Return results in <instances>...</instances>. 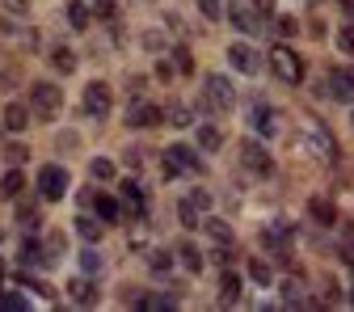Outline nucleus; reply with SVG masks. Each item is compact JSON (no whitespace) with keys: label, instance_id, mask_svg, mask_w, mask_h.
Returning <instances> with one entry per match:
<instances>
[{"label":"nucleus","instance_id":"1","mask_svg":"<svg viewBox=\"0 0 354 312\" xmlns=\"http://www.w3.org/2000/svg\"><path fill=\"white\" fill-rule=\"evenodd\" d=\"M30 110H34L38 118H55V114L64 110V89H59L55 80H34V84H30Z\"/></svg>","mask_w":354,"mask_h":312},{"label":"nucleus","instance_id":"2","mask_svg":"<svg viewBox=\"0 0 354 312\" xmlns=\"http://www.w3.org/2000/svg\"><path fill=\"white\" fill-rule=\"evenodd\" d=\"M34 186H38V194L47 199V203H59V199L72 190V177H68V169H64V165H42Z\"/></svg>","mask_w":354,"mask_h":312},{"label":"nucleus","instance_id":"3","mask_svg":"<svg viewBox=\"0 0 354 312\" xmlns=\"http://www.w3.org/2000/svg\"><path fill=\"white\" fill-rule=\"evenodd\" d=\"M325 93L342 106H354V64H333L325 72Z\"/></svg>","mask_w":354,"mask_h":312},{"label":"nucleus","instance_id":"4","mask_svg":"<svg viewBox=\"0 0 354 312\" xmlns=\"http://www.w3.org/2000/svg\"><path fill=\"white\" fill-rule=\"evenodd\" d=\"M270 68L283 84H299L304 80V59L287 47V42H279V47H270Z\"/></svg>","mask_w":354,"mask_h":312},{"label":"nucleus","instance_id":"5","mask_svg":"<svg viewBox=\"0 0 354 312\" xmlns=\"http://www.w3.org/2000/svg\"><path fill=\"white\" fill-rule=\"evenodd\" d=\"M224 17H228V26H232V30H241L245 38H257V34H261V26H266V21H261V13H253V9H249V0H228Z\"/></svg>","mask_w":354,"mask_h":312},{"label":"nucleus","instance_id":"6","mask_svg":"<svg viewBox=\"0 0 354 312\" xmlns=\"http://www.w3.org/2000/svg\"><path fill=\"white\" fill-rule=\"evenodd\" d=\"M194 169H198V152H194V148H186V144H173V148L165 152V165H160V173H165V177L194 173Z\"/></svg>","mask_w":354,"mask_h":312},{"label":"nucleus","instance_id":"7","mask_svg":"<svg viewBox=\"0 0 354 312\" xmlns=\"http://www.w3.org/2000/svg\"><path fill=\"white\" fill-rule=\"evenodd\" d=\"M207 102H211L215 110H228V106L236 102V93H232V80H228L224 72H211V76H207Z\"/></svg>","mask_w":354,"mask_h":312},{"label":"nucleus","instance_id":"8","mask_svg":"<svg viewBox=\"0 0 354 312\" xmlns=\"http://www.w3.org/2000/svg\"><path fill=\"white\" fill-rule=\"evenodd\" d=\"M110 84L106 80H93V84H88L84 89V110L88 114H93V118H110Z\"/></svg>","mask_w":354,"mask_h":312},{"label":"nucleus","instance_id":"9","mask_svg":"<svg viewBox=\"0 0 354 312\" xmlns=\"http://www.w3.org/2000/svg\"><path fill=\"white\" fill-rule=\"evenodd\" d=\"M160 118H165V110H160V106H152V102H140V98H136V106L127 110V127H136V131L156 127Z\"/></svg>","mask_w":354,"mask_h":312},{"label":"nucleus","instance_id":"10","mask_svg":"<svg viewBox=\"0 0 354 312\" xmlns=\"http://www.w3.org/2000/svg\"><path fill=\"white\" fill-rule=\"evenodd\" d=\"M122 211L131 219H144L148 215V194L140 190V182H122Z\"/></svg>","mask_w":354,"mask_h":312},{"label":"nucleus","instance_id":"11","mask_svg":"<svg viewBox=\"0 0 354 312\" xmlns=\"http://www.w3.org/2000/svg\"><path fill=\"white\" fill-rule=\"evenodd\" d=\"M228 64H232L236 72H245V76H253V72L261 68V59L253 55L249 42H232V47H228Z\"/></svg>","mask_w":354,"mask_h":312},{"label":"nucleus","instance_id":"12","mask_svg":"<svg viewBox=\"0 0 354 312\" xmlns=\"http://www.w3.org/2000/svg\"><path fill=\"white\" fill-rule=\"evenodd\" d=\"M241 152H245V165H249L253 173H270V148H266V144L245 140V144H241Z\"/></svg>","mask_w":354,"mask_h":312},{"label":"nucleus","instance_id":"13","mask_svg":"<svg viewBox=\"0 0 354 312\" xmlns=\"http://www.w3.org/2000/svg\"><path fill=\"white\" fill-rule=\"evenodd\" d=\"M308 215L317 219V224H337V207H333V199H325V194H313L308 199Z\"/></svg>","mask_w":354,"mask_h":312},{"label":"nucleus","instance_id":"14","mask_svg":"<svg viewBox=\"0 0 354 312\" xmlns=\"http://www.w3.org/2000/svg\"><path fill=\"white\" fill-rule=\"evenodd\" d=\"M30 114H34V110H30L26 102H9V106H5V127L13 131V136H21V131L30 127Z\"/></svg>","mask_w":354,"mask_h":312},{"label":"nucleus","instance_id":"15","mask_svg":"<svg viewBox=\"0 0 354 312\" xmlns=\"http://www.w3.org/2000/svg\"><path fill=\"white\" fill-rule=\"evenodd\" d=\"M194 140H198L203 152H219V148H224V136H219L211 122H198V127H194Z\"/></svg>","mask_w":354,"mask_h":312},{"label":"nucleus","instance_id":"16","mask_svg":"<svg viewBox=\"0 0 354 312\" xmlns=\"http://www.w3.org/2000/svg\"><path fill=\"white\" fill-rule=\"evenodd\" d=\"M51 68H55L59 76H72V72H76V51H72V47H55V51H51Z\"/></svg>","mask_w":354,"mask_h":312},{"label":"nucleus","instance_id":"17","mask_svg":"<svg viewBox=\"0 0 354 312\" xmlns=\"http://www.w3.org/2000/svg\"><path fill=\"white\" fill-rule=\"evenodd\" d=\"M102 228H106V219H102V215H80V219H76V232H80L84 241H97Z\"/></svg>","mask_w":354,"mask_h":312},{"label":"nucleus","instance_id":"18","mask_svg":"<svg viewBox=\"0 0 354 312\" xmlns=\"http://www.w3.org/2000/svg\"><path fill=\"white\" fill-rule=\"evenodd\" d=\"M88 21H93V9H88L84 0H72V5H68V26L72 30H84Z\"/></svg>","mask_w":354,"mask_h":312},{"label":"nucleus","instance_id":"19","mask_svg":"<svg viewBox=\"0 0 354 312\" xmlns=\"http://www.w3.org/2000/svg\"><path fill=\"white\" fill-rule=\"evenodd\" d=\"M21 190H26V173H21V169H9L5 182H0V194H5V199H17Z\"/></svg>","mask_w":354,"mask_h":312},{"label":"nucleus","instance_id":"20","mask_svg":"<svg viewBox=\"0 0 354 312\" xmlns=\"http://www.w3.org/2000/svg\"><path fill=\"white\" fill-rule=\"evenodd\" d=\"M42 261H47V249H42L34 237L21 241V266H42Z\"/></svg>","mask_w":354,"mask_h":312},{"label":"nucleus","instance_id":"21","mask_svg":"<svg viewBox=\"0 0 354 312\" xmlns=\"http://www.w3.org/2000/svg\"><path fill=\"white\" fill-rule=\"evenodd\" d=\"M219 291H224V304H236V300H241V275H236V270H224Z\"/></svg>","mask_w":354,"mask_h":312},{"label":"nucleus","instance_id":"22","mask_svg":"<svg viewBox=\"0 0 354 312\" xmlns=\"http://www.w3.org/2000/svg\"><path fill=\"white\" fill-rule=\"evenodd\" d=\"M249 279H253V283H261V287H270V283H274V270H270V261L253 257V261H249Z\"/></svg>","mask_w":354,"mask_h":312},{"label":"nucleus","instance_id":"23","mask_svg":"<svg viewBox=\"0 0 354 312\" xmlns=\"http://www.w3.org/2000/svg\"><path fill=\"white\" fill-rule=\"evenodd\" d=\"M253 127L261 136H274V110L270 106H253Z\"/></svg>","mask_w":354,"mask_h":312},{"label":"nucleus","instance_id":"24","mask_svg":"<svg viewBox=\"0 0 354 312\" xmlns=\"http://www.w3.org/2000/svg\"><path fill=\"white\" fill-rule=\"evenodd\" d=\"M93 211L106 219V224H114V219H118V203L110 194H93Z\"/></svg>","mask_w":354,"mask_h":312},{"label":"nucleus","instance_id":"25","mask_svg":"<svg viewBox=\"0 0 354 312\" xmlns=\"http://www.w3.org/2000/svg\"><path fill=\"white\" fill-rule=\"evenodd\" d=\"M80 270H84V275H97V270H102V253L93 249V241L80 249Z\"/></svg>","mask_w":354,"mask_h":312},{"label":"nucleus","instance_id":"26","mask_svg":"<svg viewBox=\"0 0 354 312\" xmlns=\"http://www.w3.org/2000/svg\"><path fill=\"white\" fill-rule=\"evenodd\" d=\"M177 219H182V228H198V207L190 199H182L177 203Z\"/></svg>","mask_w":354,"mask_h":312},{"label":"nucleus","instance_id":"27","mask_svg":"<svg viewBox=\"0 0 354 312\" xmlns=\"http://www.w3.org/2000/svg\"><path fill=\"white\" fill-rule=\"evenodd\" d=\"M177 257H182V266H186V270H203V253L194 249V245H182V249H177Z\"/></svg>","mask_w":354,"mask_h":312},{"label":"nucleus","instance_id":"28","mask_svg":"<svg viewBox=\"0 0 354 312\" xmlns=\"http://www.w3.org/2000/svg\"><path fill=\"white\" fill-rule=\"evenodd\" d=\"M207 232H211L219 245H232V224H224V219H207Z\"/></svg>","mask_w":354,"mask_h":312},{"label":"nucleus","instance_id":"29","mask_svg":"<svg viewBox=\"0 0 354 312\" xmlns=\"http://www.w3.org/2000/svg\"><path fill=\"white\" fill-rule=\"evenodd\" d=\"M313 144H317V152H325V156H337V144H333V136H325L321 127H313Z\"/></svg>","mask_w":354,"mask_h":312},{"label":"nucleus","instance_id":"30","mask_svg":"<svg viewBox=\"0 0 354 312\" xmlns=\"http://www.w3.org/2000/svg\"><path fill=\"white\" fill-rule=\"evenodd\" d=\"M68 291H72V300H76V304H93V291H88V279H72V283H68Z\"/></svg>","mask_w":354,"mask_h":312},{"label":"nucleus","instance_id":"31","mask_svg":"<svg viewBox=\"0 0 354 312\" xmlns=\"http://www.w3.org/2000/svg\"><path fill=\"white\" fill-rule=\"evenodd\" d=\"M88 177H97V182H110V177H114V165H110L106 156H97L93 165H88Z\"/></svg>","mask_w":354,"mask_h":312},{"label":"nucleus","instance_id":"32","mask_svg":"<svg viewBox=\"0 0 354 312\" xmlns=\"http://www.w3.org/2000/svg\"><path fill=\"white\" fill-rule=\"evenodd\" d=\"M337 47H342V55H354V21H346L337 30Z\"/></svg>","mask_w":354,"mask_h":312},{"label":"nucleus","instance_id":"33","mask_svg":"<svg viewBox=\"0 0 354 312\" xmlns=\"http://www.w3.org/2000/svg\"><path fill=\"white\" fill-rule=\"evenodd\" d=\"M261 241L270 245V249H283L287 245V228H261Z\"/></svg>","mask_w":354,"mask_h":312},{"label":"nucleus","instance_id":"34","mask_svg":"<svg viewBox=\"0 0 354 312\" xmlns=\"http://www.w3.org/2000/svg\"><path fill=\"white\" fill-rule=\"evenodd\" d=\"M42 249H47V261H55V257H64V237H59V232H51L47 241H42Z\"/></svg>","mask_w":354,"mask_h":312},{"label":"nucleus","instance_id":"35","mask_svg":"<svg viewBox=\"0 0 354 312\" xmlns=\"http://www.w3.org/2000/svg\"><path fill=\"white\" fill-rule=\"evenodd\" d=\"M165 114H169V122H173V127H190V122H194V118H190V110H186V106H169V110H165Z\"/></svg>","mask_w":354,"mask_h":312},{"label":"nucleus","instance_id":"36","mask_svg":"<svg viewBox=\"0 0 354 312\" xmlns=\"http://www.w3.org/2000/svg\"><path fill=\"white\" fill-rule=\"evenodd\" d=\"M283 300H287V304H304V287H299L295 279H287V283H283Z\"/></svg>","mask_w":354,"mask_h":312},{"label":"nucleus","instance_id":"37","mask_svg":"<svg viewBox=\"0 0 354 312\" xmlns=\"http://www.w3.org/2000/svg\"><path fill=\"white\" fill-rule=\"evenodd\" d=\"M0 308H9V312H26V308H30V300H26V295H0Z\"/></svg>","mask_w":354,"mask_h":312},{"label":"nucleus","instance_id":"38","mask_svg":"<svg viewBox=\"0 0 354 312\" xmlns=\"http://www.w3.org/2000/svg\"><path fill=\"white\" fill-rule=\"evenodd\" d=\"M93 17H102V21H114V0H93Z\"/></svg>","mask_w":354,"mask_h":312},{"label":"nucleus","instance_id":"39","mask_svg":"<svg viewBox=\"0 0 354 312\" xmlns=\"http://www.w3.org/2000/svg\"><path fill=\"white\" fill-rule=\"evenodd\" d=\"M148 266H152V270H156V275H165V270H169V266H173V261H169V253L160 249V253H152V257H148Z\"/></svg>","mask_w":354,"mask_h":312},{"label":"nucleus","instance_id":"40","mask_svg":"<svg viewBox=\"0 0 354 312\" xmlns=\"http://www.w3.org/2000/svg\"><path fill=\"white\" fill-rule=\"evenodd\" d=\"M173 55H177V72H190V68H194V64H190V51H186V47H177Z\"/></svg>","mask_w":354,"mask_h":312},{"label":"nucleus","instance_id":"41","mask_svg":"<svg viewBox=\"0 0 354 312\" xmlns=\"http://www.w3.org/2000/svg\"><path fill=\"white\" fill-rule=\"evenodd\" d=\"M190 203H194L198 211H207V207H211V194H207V190H194V194H190Z\"/></svg>","mask_w":354,"mask_h":312},{"label":"nucleus","instance_id":"42","mask_svg":"<svg viewBox=\"0 0 354 312\" xmlns=\"http://www.w3.org/2000/svg\"><path fill=\"white\" fill-rule=\"evenodd\" d=\"M198 9H203L211 21H215V17H219V0H198Z\"/></svg>","mask_w":354,"mask_h":312},{"label":"nucleus","instance_id":"43","mask_svg":"<svg viewBox=\"0 0 354 312\" xmlns=\"http://www.w3.org/2000/svg\"><path fill=\"white\" fill-rule=\"evenodd\" d=\"M279 21V34H295V17H274Z\"/></svg>","mask_w":354,"mask_h":312},{"label":"nucleus","instance_id":"44","mask_svg":"<svg viewBox=\"0 0 354 312\" xmlns=\"http://www.w3.org/2000/svg\"><path fill=\"white\" fill-rule=\"evenodd\" d=\"M342 257H346V266L354 270V241H350V245H342Z\"/></svg>","mask_w":354,"mask_h":312},{"label":"nucleus","instance_id":"45","mask_svg":"<svg viewBox=\"0 0 354 312\" xmlns=\"http://www.w3.org/2000/svg\"><path fill=\"white\" fill-rule=\"evenodd\" d=\"M9 5V13H26V0H5Z\"/></svg>","mask_w":354,"mask_h":312},{"label":"nucleus","instance_id":"46","mask_svg":"<svg viewBox=\"0 0 354 312\" xmlns=\"http://www.w3.org/2000/svg\"><path fill=\"white\" fill-rule=\"evenodd\" d=\"M337 5H342V13H346V17L354 21V0H337Z\"/></svg>","mask_w":354,"mask_h":312},{"label":"nucleus","instance_id":"47","mask_svg":"<svg viewBox=\"0 0 354 312\" xmlns=\"http://www.w3.org/2000/svg\"><path fill=\"white\" fill-rule=\"evenodd\" d=\"M249 5H257V9H266V13H270V9H274V0H249Z\"/></svg>","mask_w":354,"mask_h":312}]
</instances>
